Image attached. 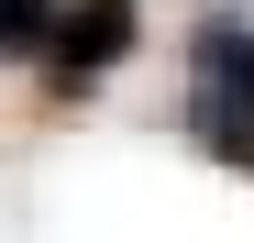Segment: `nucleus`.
Returning <instances> with one entry per match:
<instances>
[{
  "instance_id": "nucleus-1",
  "label": "nucleus",
  "mask_w": 254,
  "mask_h": 243,
  "mask_svg": "<svg viewBox=\"0 0 254 243\" xmlns=\"http://www.w3.org/2000/svg\"><path fill=\"white\" fill-rule=\"evenodd\" d=\"M144 45V0H56V33H45V77H56V100H77L89 77H111L122 56Z\"/></svg>"
},
{
  "instance_id": "nucleus-2",
  "label": "nucleus",
  "mask_w": 254,
  "mask_h": 243,
  "mask_svg": "<svg viewBox=\"0 0 254 243\" xmlns=\"http://www.w3.org/2000/svg\"><path fill=\"white\" fill-rule=\"evenodd\" d=\"M188 66H199V100H232V111H254V33H243V22H199Z\"/></svg>"
},
{
  "instance_id": "nucleus-3",
  "label": "nucleus",
  "mask_w": 254,
  "mask_h": 243,
  "mask_svg": "<svg viewBox=\"0 0 254 243\" xmlns=\"http://www.w3.org/2000/svg\"><path fill=\"white\" fill-rule=\"evenodd\" d=\"M188 133L221 155V166H254V111H232V100H188Z\"/></svg>"
},
{
  "instance_id": "nucleus-4",
  "label": "nucleus",
  "mask_w": 254,
  "mask_h": 243,
  "mask_svg": "<svg viewBox=\"0 0 254 243\" xmlns=\"http://www.w3.org/2000/svg\"><path fill=\"white\" fill-rule=\"evenodd\" d=\"M56 33V0H0V56H45Z\"/></svg>"
}]
</instances>
